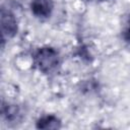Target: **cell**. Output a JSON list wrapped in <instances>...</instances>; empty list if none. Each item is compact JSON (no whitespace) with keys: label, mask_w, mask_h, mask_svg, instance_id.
Segmentation results:
<instances>
[{"label":"cell","mask_w":130,"mask_h":130,"mask_svg":"<svg viewBox=\"0 0 130 130\" xmlns=\"http://www.w3.org/2000/svg\"><path fill=\"white\" fill-rule=\"evenodd\" d=\"M95 1H105V0H95Z\"/></svg>","instance_id":"obj_7"},{"label":"cell","mask_w":130,"mask_h":130,"mask_svg":"<svg viewBox=\"0 0 130 130\" xmlns=\"http://www.w3.org/2000/svg\"><path fill=\"white\" fill-rule=\"evenodd\" d=\"M34 66L44 74H50L57 70L60 65V56L52 47H42L37 50L32 57Z\"/></svg>","instance_id":"obj_1"},{"label":"cell","mask_w":130,"mask_h":130,"mask_svg":"<svg viewBox=\"0 0 130 130\" xmlns=\"http://www.w3.org/2000/svg\"><path fill=\"white\" fill-rule=\"evenodd\" d=\"M18 30L17 19L12 11L2 7L1 9V32L2 41L13 38Z\"/></svg>","instance_id":"obj_2"},{"label":"cell","mask_w":130,"mask_h":130,"mask_svg":"<svg viewBox=\"0 0 130 130\" xmlns=\"http://www.w3.org/2000/svg\"><path fill=\"white\" fill-rule=\"evenodd\" d=\"M123 39H124L125 42L130 43V25L124 30V32H123Z\"/></svg>","instance_id":"obj_6"},{"label":"cell","mask_w":130,"mask_h":130,"mask_svg":"<svg viewBox=\"0 0 130 130\" xmlns=\"http://www.w3.org/2000/svg\"><path fill=\"white\" fill-rule=\"evenodd\" d=\"M62 126L61 124V120L54 115H46L41 117L40 119H38L37 123H36V127L38 129H44V130H56V129H60Z\"/></svg>","instance_id":"obj_5"},{"label":"cell","mask_w":130,"mask_h":130,"mask_svg":"<svg viewBox=\"0 0 130 130\" xmlns=\"http://www.w3.org/2000/svg\"><path fill=\"white\" fill-rule=\"evenodd\" d=\"M54 8L52 0H31L30 10L32 14L40 19H47L51 16Z\"/></svg>","instance_id":"obj_3"},{"label":"cell","mask_w":130,"mask_h":130,"mask_svg":"<svg viewBox=\"0 0 130 130\" xmlns=\"http://www.w3.org/2000/svg\"><path fill=\"white\" fill-rule=\"evenodd\" d=\"M1 115L2 118L7 122V123H17L18 121L21 120L22 114L17 105L13 104H2L1 107Z\"/></svg>","instance_id":"obj_4"}]
</instances>
